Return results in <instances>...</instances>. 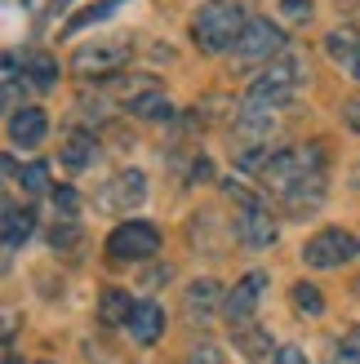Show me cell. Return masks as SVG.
<instances>
[{
	"label": "cell",
	"instance_id": "cell-15",
	"mask_svg": "<svg viewBox=\"0 0 360 364\" xmlns=\"http://www.w3.org/2000/svg\"><path fill=\"white\" fill-rule=\"evenodd\" d=\"M23 80L36 89V94H49V89L58 85V63H53L49 53H41V49H31V53H23Z\"/></svg>",
	"mask_w": 360,
	"mask_h": 364
},
{
	"label": "cell",
	"instance_id": "cell-20",
	"mask_svg": "<svg viewBox=\"0 0 360 364\" xmlns=\"http://www.w3.org/2000/svg\"><path fill=\"white\" fill-rule=\"evenodd\" d=\"M120 5H129V0H98V5H89L85 14L71 18V23L63 27V36H76V31H80V27H89V23H107V18H112Z\"/></svg>",
	"mask_w": 360,
	"mask_h": 364
},
{
	"label": "cell",
	"instance_id": "cell-2",
	"mask_svg": "<svg viewBox=\"0 0 360 364\" xmlns=\"http://www.w3.org/2000/svg\"><path fill=\"white\" fill-rule=\"evenodd\" d=\"M312 80V71H307V58H298V53L285 49L280 58H272L258 76L254 85H249V98L254 102H267V107H285V102H294L302 89H307Z\"/></svg>",
	"mask_w": 360,
	"mask_h": 364
},
{
	"label": "cell",
	"instance_id": "cell-13",
	"mask_svg": "<svg viewBox=\"0 0 360 364\" xmlns=\"http://www.w3.org/2000/svg\"><path fill=\"white\" fill-rule=\"evenodd\" d=\"M325 53L347 71V76H360V31L356 27H334L325 36Z\"/></svg>",
	"mask_w": 360,
	"mask_h": 364
},
{
	"label": "cell",
	"instance_id": "cell-32",
	"mask_svg": "<svg viewBox=\"0 0 360 364\" xmlns=\"http://www.w3.org/2000/svg\"><path fill=\"white\" fill-rule=\"evenodd\" d=\"M9 364H23V360H9Z\"/></svg>",
	"mask_w": 360,
	"mask_h": 364
},
{
	"label": "cell",
	"instance_id": "cell-26",
	"mask_svg": "<svg viewBox=\"0 0 360 364\" xmlns=\"http://www.w3.org/2000/svg\"><path fill=\"white\" fill-rule=\"evenodd\" d=\"M280 9H285L290 23H307V18H312V0H280Z\"/></svg>",
	"mask_w": 360,
	"mask_h": 364
},
{
	"label": "cell",
	"instance_id": "cell-14",
	"mask_svg": "<svg viewBox=\"0 0 360 364\" xmlns=\"http://www.w3.org/2000/svg\"><path fill=\"white\" fill-rule=\"evenodd\" d=\"M125 329H129V338H134V342L152 347V342H160V333H165V311H160L156 302H138Z\"/></svg>",
	"mask_w": 360,
	"mask_h": 364
},
{
	"label": "cell",
	"instance_id": "cell-4",
	"mask_svg": "<svg viewBox=\"0 0 360 364\" xmlns=\"http://www.w3.org/2000/svg\"><path fill=\"white\" fill-rule=\"evenodd\" d=\"M156 249H160V231L142 218H129L107 235V258L112 262H147L156 258Z\"/></svg>",
	"mask_w": 360,
	"mask_h": 364
},
{
	"label": "cell",
	"instance_id": "cell-30",
	"mask_svg": "<svg viewBox=\"0 0 360 364\" xmlns=\"http://www.w3.org/2000/svg\"><path fill=\"white\" fill-rule=\"evenodd\" d=\"M343 120H347V124H351V129L360 134V98H351V102L343 107Z\"/></svg>",
	"mask_w": 360,
	"mask_h": 364
},
{
	"label": "cell",
	"instance_id": "cell-1",
	"mask_svg": "<svg viewBox=\"0 0 360 364\" xmlns=\"http://www.w3.org/2000/svg\"><path fill=\"white\" fill-rule=\"evenodd\" d=\"M325 165H329V156H325L320 142L276 151L272 165L263 169V187L290 213H312L320 200H325Z\"/></svg>",
	"mask_w": 360,
	"mask_h": 364
},
{
	"label": "cell",
	"instance_id": "cell-21",
	"mask_svg": "<svg viewBox=\"0 0 360 364\" xmlns=\"http://www.w3.org/2000/svg\"><path fill=\"white\" fill-rule=\"evenodd\" d=\"M134 116H142V120H169L174 116V107H169V98L160 94V89H152V94H142L134 107H129Z\"/></svg>",
	"mask_w": 360,
	"mask_h": 364
},
{
	"label": "cell",
	"instance_id": "cell-12",
	"mask_svg": "<svg viewBox=\"0 0 360 364\" xmlns=\"http://www.w3.org/2000/svg\"><path fill=\"white\" fill-rule=\"evenodd\" d=\"M45 134H49V116L41 107H18V112H9V142L14 147H41Z\"/></svg>",
	"mask_w": 360,
	"mask_h": 364
},
{
	"label": "cell",
	"instance_id": "cell-18",
	"mask_svg": "<svg viewBox=\"0 0 360 364\" xmlns=\"http://www.w3.org/2000/svg\"><path fill=\"white\" fill-rule=\"evenodd\" d=\"M31 223H36L31 209H14V205H5V249H9V253L23 249V240L31 235Z\"/></svg>",
	"mask_w": 360,
	"mask_h": 364
},
{
	"label": "cell",
	"instance_id": "cell-19",
	"mask_svg": "<svg viewBox=\"0 0 360 364\" xmlns=\"http://www.w3.org/2000/svg\"><path fill=\"white\" fill-rule=\"evenodd\" d=\"M134 306H138V302L125 294V289H107V294H102V311H98V316H102L107 324H129Z\"/></svg>",
	"mask_w": 360,
	"mask_h": 364
},
{
	"label": "cell",
	"instance_id": "cell-27",
	"mask_svg": "<svg viewBox=\"0 0 360 364\" xmlns=\"http://www.w3.org/2000/svg\"><path fill=\"white\" fill-rule=\"evenodd\" d=\"M76 235H80V227L71 223V218H63V227H53V249H67V245H76Z\"/></svg>",
	"mask_w": 360,
	"mask_h": 364
},
{
	"label": "cell",
	"instance_id": "cell-10",
	"mask_svg": "<svg viewBox=\"0 0 360 364\" xmlns=\"http://www.w3.org/2000/svg\"><path fill=\"white\" fill-rule=\"evenodd\" d=\"M263 294H267V271H249V276L227 294L223 302V316L231 320V329H249L254 324V311L263 306Z\"/></svg>",
	"mask_w": 360,
	"mask_h": 364
},
{
	"label": "cell",
	"instance_id": "cell-7",
	"mask_svg": "<svg viewBox=\"0 0 360 364\" xmlns=\"http://www.w3.org/2000/svg\"><path fill=\"white\" fill-rule=\"evenodd\" d=\"M356 235L343 231V227H325V231H316L307 245H302V262L316 267V271H334V267H343L356 258Z\"/></svg>",
	"mask_w": 360,
	"mask_h": 364
},
{
	"label": "cell",
	"instance_id": "cell-24",
	"mask_svg": "<svg viewBox=\"0 0 360 364\" xmlns=\"http://www.w3.org/2000/svg\"><path fill=\"white\" fill-rule=\"evenodd\" d=\"M334 364H360V329L343 333V342L334 347Z\"/></svg>",
	"mask_w": 360,
	"mask_h": 364
},
{
	"label": "cell",
	"instance_id": "cell-29",
	"mask_svg": "<svg viewBox=\"0 0 360 364\" xmlns=\"http://www.w3.org/2000/svg\"><path fill=\"white\" fill-rule=\"evenodd\" d=\"M53 205H58V209L71 218V213H76V205H80V200H76V191H71V187H58V191H53Z\"/></svg>",
	"mask_w": 360,
	"mask_h": 364
},
{
	"label": "cell",
	"instance_id": "cell-11",
	"mask_svg": "<svg viewBox=\"0 0 360 364\" xmlns=\"http://www.w3.org/2000/svg\"><path fill=\"white\" fill-rule=\"evenodd\" d=\"M276 129H280L276 107H267V102H254V98H249V107L236 116V138L245 142V147H267Z\"/></svg>",
	"mask_w": 360,
	"mask_h": 364
},
{
	"label": "cell",
	"instance_id": "cell-22",
	"mask_svg": "<svg viewBox=\"0 0 360 364\" xmlns=\"http://www.w3.org/2000/svg\"><path fill=\"white\" fill-rule=\"evenodd\" d=\"M290 294H294V306H298L302 316H325V298H320V289H316V284L298 280V284L290 289Z\"/></svg>",
	"mask_w": 360,
	"mask_h": 364
},
{
	"label": "cell",
	"instance_id": "cell-17",
	"mask_svg": "<svg viewBox=\"0 0 360 364\" xmlns=\"http://www.w3.org/2000/svg\"><path fill=\"white\" fill-rule=\"evenodd\" d=\"M218 302H227V298H223V289L213 284V280H196V284L187 289V316H191V320H196V316L205 320Z\"/></svg>",
	"mask_w": 360,
	"mask_h": 364
},
{
	"label": "cell",
	"instance_id": "cell-9",
	"mask_svg": "<svg viewBox=\"0 0 360 364\" xmlns=\"http://www.w3.org/2000/svg\"><path fill=\"white\" fill-rule=\"evenodd\" d=\"M236 235H240L249 249H267V245H276V218H272V209H267L258 196H240V209H236Z\"/></svg>",
	"mask_w": 360,
	"mask_h": 364
},
{
	"label": "cell",
	"instance_id": "cell-6",
	"mask_svg": "<svg viewBox=\"0 0 360 364\" xmlns=\"http://www.w3.org/2000/svg\"><path fill=\"white\" fill-rule=\"evenodd\" d=\"M285 53V31L272 23V18H249L245 31H240V41L231 45V58L236 63H272Z\"/></svg>",
	"mask_w": 360,
	"mask_h": 364
},
{
	"label": "cell",
	"instance_id": "cell-23",
	"mask_svg": "<svg viewBox=\"0 0 360 364\" xmlns=\"http://www.w3.org/2000/svg\"><path fill=\"white\" fill-rule=\"evenodd\" d=\"M18 187H23L27 196H45L49 191V169L45 165H23L18 169Z\"/></svg>",
	"mask_w": 360,
	"mask_h": 364
},
{
	"label": "cell",
	"instance_id": "cell-8",
	"mask_svg": "<svg viewBox=\"0 0 360 364\" xmlns=\"http://www.w3.org/2000/svg\"><path fill=\"white\" fill-rule=\"evenodd\" d=\"M142 200H147V173H142V169H120L116 178H107V182H102V191H98V209L129 218V209H138Z\"/></svg>",
	"mask_w": 360,
	"mask_h": 364
},
{
	"label": "cell",
	"instance_id": "cell-3",
	"mask_svg": "<svg viewBox=\"0 0 360 364\" xmlns=\"http://www.w3.org/2000/svg\"><path fill=\"white\" fill-rule=\"evenodd\" d=\"M245 9L240 5H227V0H218V5H205L201 14H196V23H191V36H196V45H201L205 53H223L240 41V31H245Z\"/></svg>",
	"mask_w": 360,
	"mask_h": 364
},
{
	"label": "cell",
	"instance_id": "cell-28",
	"mask_svg": "<svg viewBox=\"0 0 360 364\" xmlns=\"http://www.w3.org/2000/svg\"><path fill=\"white\" fill-rule=\"evenodd\" d=\"M263 364H307V355H302L298 347H280V351H272Z\"/></svg>",
	"mask_w": 360,
	"mask_h": 364
},
{
	"label": "cell",
	"instance_id": "cell-25",
	"mask_svg": "<svg viewBox=\"0 0 360 364\" xmlns=\"http://www.w3.org/2000/svg\"><path fill=\"white\" fill-rule=\"evenodd\" d=\"M187 364H223V351L213 347V342H201V347L187 351Z\"/></svg>",
	"mask_w": 360,
	"mask_h": 364
},
{
	"label": "cell",
	"instance_id": "cell-5",
	"mask_svg": "<svg viewBox=\"0 0 360 364\" xmlns=\"http://www.w3.org/2000/svg\"><path fill=\"white\" fill-rule=\"evenodd\" d=\"M129 58H134L129 41H98V45H80L71 53V71L80 80H102V76H116Z\"/></svg>",
	"mask_w": 360,
	"mask_h": 364
},
{
	"label": "cell",
	"instance_id": "cell-31",
	"mask_svg": "<svg viewBox=\"0 0 360 364\" xmlns=\"http://www.w3.org/2000/svg\"><path fill=\"white\" fill-rule=\"evenodd\" d=\"M53 5H67V0H53Z\"/></svg>",
	"mask_w": 360,
	"mask_h": 364
},
{
	"label": "cell",
	"instance_id": "cell-16",
	"mask_svg": "<svg viewBox=\"0 0 360 364\" xmlns=\"http://www.w3.org/2000/svg\"><path fill=\"white\" fill-rule=\"evenodd\" d=\"M98 160V138L94 134H71L63 142V165L67 169H89Z\"/></svg>",
	"mask_w": 360,
	"mask_h": 364
}]
</instances>
